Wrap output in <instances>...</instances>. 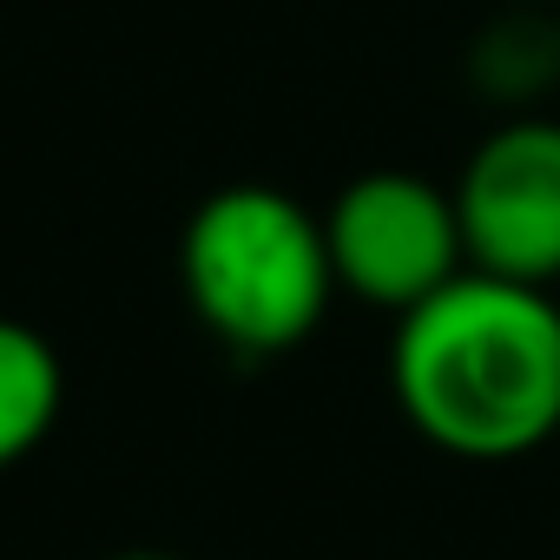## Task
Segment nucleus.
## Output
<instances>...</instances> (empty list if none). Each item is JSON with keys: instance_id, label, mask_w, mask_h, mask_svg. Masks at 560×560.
<instances>
[{"instance_id": "obj_1", "label": "nucleus", "mask_w": 560, "mask_h": 560, "mask_svg": "<svg viewBox=\"0 0 560 560\" xmlns=\"http://www.w3.org/2000/svg\"><path fill=\"white\" fill-rule=\"evenodd\" d=\"M389 383L442 455L514 462L560 435V304L540 284L462 270L396 317Z\"/></svg>"}, {"instance_id": "obj_2", "label": "nucleus", "mask_w": 560, "mask_h": 560, "mask_svg": "<svg viewBox=\"0 0 560 560\" xmlns=\"http://www.w3.org/2000/svg\"><path fill=\"white\" fill-rule=\"evenodd\" d=\"M178 284L198 324L237 357L298 350L343 291L324 218L277 185H224L185 218Z\"/></svg>"}, {"instance_id": "obj_3", "label": "nucleus", "mask_w": 560, "mask_h": 560, "mask_svg": "<svg viewBox=\"0 0 560 560\" xmlns=\"http://www.w3.org/2000/svg\"><path fill=\"white\" fill-rule=\"evenodd\" d=\"M337 284L376 311H416L468 270L455 191L422 172H363L324 211Z\"/></svg>"}, {"instance_id": "obj_4", "label": "nucleus", "mask_w": 560, "mask_h": 560, "mask_svg": "<svg viewBox=\"0 0 560 560\" xmlns=\"http://www.w3.org/2000/svg\"><path fill=\"white\" fill-rule=\"evenodd\" d=\"M468 270L560 284V119H501L455 178Z\"/></svg>"}, {"instance_id": "obj_5", "label": "nucleus", "mask_w": 560, "mask_h": 560, "mask_svg": "<svg viewBox=\"0 0 560 560\" xmlns=\"http://www.w3.org/2000/svg\"><path fill=\"white\" fill-rule=\"evenodd\" d=\"M60 402H67V376L54 343L34 324L0 317V468L27 462L54 435Z\"/></svg>"}, {"instance_id": "obj_6", "label": "nucleus", "mask_w": 560, "mask_h": 560, "mask_svg": "<svg viewBox=\"0 0 560 560\" xmlns=\"http://www.w3.org/2000/svg\"><path fill=\"white\" fill-rule=\"evenodd\" d=\"M475 80L494 100H534L547 80H560V34L540 21H501L475 47Z\"/></svg>"}, {"instance_id": "obj_7", "label": "nucleus", "mask_w": 560, "mask_h": 560, "mask_svg": "<svg viewBox=\"0 0 560 560\" xmlns=\"http://www.w3.org/2000/svg\"><path fill=\"white\" fill-rule=\"evenodd\" d=\"M113 560H178V553H113Z\"/></svg>"}]
</instances>
